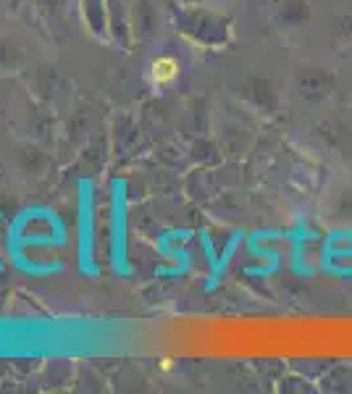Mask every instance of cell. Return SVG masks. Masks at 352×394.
Instances as JSON below:
<instances>
[{
    "label": "cell",
    "instance_id": "6da1fadb",
    "mask_svg": "<svg viewBox=\"0 0 352 394\" xmlns=\"http://www.w3.org/2000/svg\"><path fill=\"white\" fill-rule=\"evenodd\" d=\"M179 77V61L174 55H158L150 64V82L155 87H168Z\"/></svg>",
    "mask_w": 352,
    "mask_h": 394
}]
</instances>
